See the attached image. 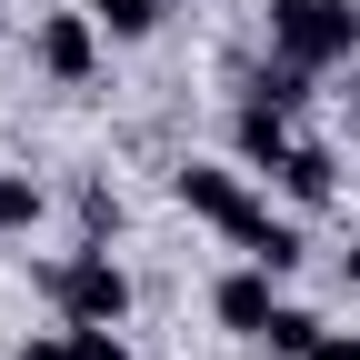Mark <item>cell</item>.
<instances>
[{
  "label": "cell",
  "instance_id": "cell-5",
  "mask_svg": "<svg viewBox=\"0 0 360 360\" xmlns=\"http://www.w3.org/2000/svg\"><path fill=\"white\" fill-rule=\"evenodd\" d=\"M270 281H281V270H270V260L231 270V281L210 290V310H220V330H240V340H260V330H270V310H281V290H270Z\"/></svg>",
  "mask_w": 360,
  "mask_h": 360
},
{
  "label": "cell",
  "instance_id": "cell-12",
  "mask_svg": "<svg viewBox=\"0 0 360 360\" xmlns=\"http://www.w3.org/2000/svg\"><path fill=\"white\" fill-rule=\"evenodd\" d=\"M30 220H40V191H30L20 170H0V240H11V231H30Z\"/></svg>",
  "mask_w": 360,
  "mask_h": 360
},
{
  "label": "cell",
  "instance_id": "cell-15",
  "mask_svg": "<svg viewBox=\"0 0 360 360\" xmlns=\"http://www.w3.org/2000/svg\"><path fill=\"white\" fill-rule=\"evenodd\" d=\"M11 360H70V340H60V330H40V340H20Z\"/></svg>",
  "mask_w": 360,
  "mask_h": 360
},
{
  "label": "cell",
  "instance_id": "cell-10",
  "mask_svg": "<svg viewBox=\"0 0 360 360\" xmlns=\"http://www.w3.org/2000/svg\"><path fill=\"white\" fill-rule=\"evenodd\" d=\"M70 210H80V240H110V231H120V191H110V180H80Z\"/></svg>",
  "mask_w": 360,
  "mask_h": 360
},
{
  "label": "cell",
  "instance_id": "cell-6",
  "mask_svg": "<svg viewBox=\"0 0 360 360\" xmlns=\"http://www.w3.org/2000/svg\"><path fill=\"white\" fill-rule=\"evenodd\" d=\"M231 141H240V160H250V170H281V160H290V110H281V101H240Z\"/></svg>",
  "mask_w": 360,
  "mask_h": 360
},
{
  "label": "cell",
  "instance_id": "cell-7",
  "mask_svg": "<svg viewBox=\"0 0 360 360\" xmlns=\"http://www.w3.org/2000/svg\"><path fill=\"white\" fill-rule=\"evenodd\" d=\"M270 180H281V191H290L300 210H321V200L340 191V160H330L321 141H290V160H281V170H270Z\"/></svg>",
  "mask_w": 360,
  "mask_h": 360
},
{
  "label": "cell",
  "instance_id": "cell-13",
  "mask_svg": "<svg viewBox=\"0 0 360 360\" xmlns=\"http://www.w3.org/2000/svg\"><path fill=\"white\" fill-rule=\"evenodd\" d=\"M60 340H70V360H130V350L110 340V321H60Z\"/></svg>",
  "mask_w": 360,
  "mask_h": 360
},
{
  "label": "cell",
  "instance_id": "cell-8",
  "mask_svg": "<svg viewBox=\"0 0 360 360\" xmlns=\"http://www.w3.org/2000/svg\"><path fill=\"white\" fill-rule=\"evenodd\" d=\"M90 20H101L110 40H150L160 30V0H90Z\"/></svg>",
  "mask_w": 360,
  "mask_h": 360
},
{
  "label": "cell",
  "instance_id": "cell-4",
  "mask_svg": "<svg viewBox=\"0 0 360 360\" xmlns=\"http://www.w3.org/2000/svg\"><path fill=\"white\" fill-rule=\"evenodd\" d=\"M30 60L51 70V80H90V60H101V20L90 11H51L30 30Z\"/></svg>",
  "mask_w": 360,
  "mask_h": 360
},
{
  "label": "cell",
  "instance_id": "cell-2",
  "mask_svg": "<svg viewBox=\"0 0 360 360\" xmlns=\"http://www.w3.org/2000/svg\"><path fill=\"white\" fill-rule=\"evenodd\" d=\"M270 51L300 70H330L360 51V11L350 0H270Z\"/></svg>",
  "mask_w": 360,
  "mask_h": 360
},
{
  "label": "cell",
  "instance_id": "cell-1",
  "mask_svg": "<svg viewBox=\"0 0 360 360\" xmlns=\"http://www.w3.org/2000/svg\"><path fill=\"white\" fill-rule=\"evenodd\" d=\"M170 191L191 200L210 231H231L250 260H270V270H290V260H300V231H290V220H270V210L240 191V170H210V160H191V170H170Z\"/></svg>",
  "mask_w": 360,
  "mask_h": 360
},
{
  "label": "cell",
  "instance_id": "cell-9",
  "mask_svg": "<svg viewBox=\"0 0 360 360\" xmlns=\"http://www.w3.org/2000/svg\"><path fill=\"white\" fill-rule=\"evenodd\" d=\"M250 101H281V110H300V101H310V70L270 51V70H250Z\"/></svg>",
  "mask_w": 360,
  "mask_h": 360
},
{
  "label": "cell",
  "instance_id": "cell-14",
  "mask_svg": "<svg viewBox=\"0 0 360 360\" xmlns=\"http://www.w3.org/2000/svg\"><path fill=\"white\" fill-rule=\"evenodd\" d=\"M310 360H360V330H321V340H310Z\"/></svg>",
  "mask_w": 360,
  "mask_h": 360
},
{
  "label": "cell",
  "instance_id": "cell-16",
  "mask_svg": "<svg viewBox=\"0 0 360 360\" xmlns=\"http://www.w3.org/2000/svg\"><path fill=\"white\" fill-rule=\"evenodd\" d=\"M350 281H360V240H350Z\"/></svg>",
  "mask_w": 360,
  "mask_h": 360
},
{
  "label": "cell",
  "instance_id": "cell-3",
  "mask_svg": "<svg viewBox=\"0 0 360 360\" xmlns=\"http://www.w3.org/2000/svg\"><path fill=\"white\" fill-rule=\"evenodd\" d=\"M40 290H51L60 321H110V330H120V310H130V281H120V260H110L101 240L70 250V260H51V270H40Z\"/></svg>",
  "mask_w": 360,
  "mask_h": 360
},
{
  "label": "cell",
  "instance_id": "cell-11",
  "mask_svg": "<svg viewBox=\"0 0 360 360\" xmlns=\"http://www.w3.org/2000/svg\"><path fill=\"white\" fill-rule=\"evenodd\" d=\"M270 350L281 360H310V340H321V321H310V310H270V330H260Z\"/></svg>",
  "mask_w": 360,
  "mask_h": 360
}]
</instances>
